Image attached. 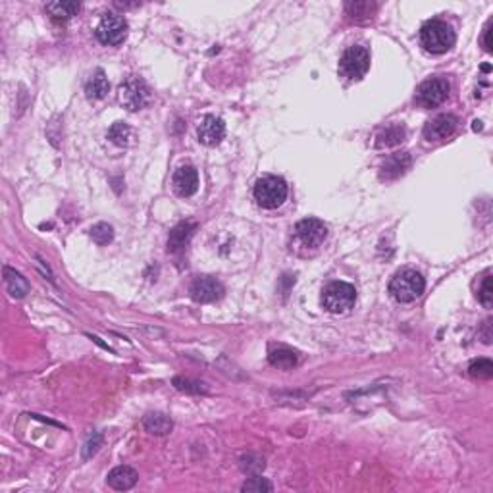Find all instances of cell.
<instances>
[{
	"label": "cell",
	"instance_id": "cell-1",
	"mask_svg": "<svg viewBox=\"0 0 493 493\" xmlns=\"http://www.w3.org/2000/svg\"><path fill=\"white\" fill-rule=\"evenodd\" d=\"M455 31L449 23L442 20L426 21L420 29V45L424 51L431 54H443V52L451 51L455 47Z\"/></svg>",
	"mask_w": 493,
	"mask_h": 493
},
{
	"label": "cell",
	"instance_id": "cell-2",
	"mask_svg": "<svg viewBox=\"0 0 493 493\" xmlns=\"http://www.w3.org/2000/svg\"><path fill=\"white\" fill-rule=\"evenodd\" d=\"M426 289V281L416 270H401L391 277L390 293L397 303H412L420 297Z\"/></svg>",
	"mask_w": 493,
	"mask_h": 493
},
{
	"label": "cell",
	"instance_id": "cell-3",
	"mask_svg": "<svg viewBox=\"0 0 493 493\" xmlns=\"http://www.w3.org/2000/svg\"><path fill=\"white\" fill-rule=\"evenodd\" d=\"M288 184L279 175H264L255 185V199L262 208L274 210L286 203L288 199Z\"/></svg>",
	"mask_w": 493,
	"mask_h": 493
},
{
	"label": "cell",
	"instance_id": "cell-4",
	"mask_svg": "<svg viewBox=\"0 0 493 493\" xmlns=\"http://www.w3.org/2000/svg\"><path fill=\"white\" fill-rule=\"evenodd\" d=\"M357 301V291L351 283L345 281H333L322 293V303L324 308L331 314H345L355 307Z\"/></svg>",
	"mask_w": 493,
	"mask_h": 493
},
{
	"label": "cell",
	"instance_id": "cell-5",
	"mask_svg": "<svg viewBox=\"0 0 493 493\" xmlns=\"http://www.w3.org/2000/svg\"><path fill=\"white\" fill-rule=\"evenodd\" d=\"M118 99L122 103L123 108H127L129 112H137L144 108L151 101V89L141 77H127L118 89Z\"/></svg>",
	"mask_w": 493,
	"mask_h": 493
},
{
	"label": "cell",
	"instance_id": "cell-6",
	"mask_svg": "<svg viewBox=\"0 0 493 493\" xmlns=\"http://www.w3.org/2000/svg\"><path fill=\"white\" fill-rule=\"evenodd\" d=\"M370 70V52L364 47H349L339 60V72L347 79H362Z\"/></svg>",
	"mask_w": 493,
	"mask_h": 493
},
{
	"label": "cell",
	"instance_id": "cell-7",
	"mask_svg": "<svg viewBox=\"0 0 493 493\" xmlns=\"http://www.w3.org/2000/svg\"><path fill=\"white\" fill-rule=\"evenodd\" d=\"M451 91V85L443 77H431L426 79L416 91V103L424 108H435L447 101Z\"/></svg>",
	"mask_w": 493,
	"mask_h": 493
},
{
	"label": "cell",
	"instance_id": "cell-8",
	"mask_svg": "<svg viewBox=\"0 0 493 493\" xmlns=\"http://www.w3.org/2000/svg\"><path fill=\"white\" fill-rule=\"evenodd\" d=\"M94 33H97V39L103 42V45L116 47V45L125 41V37H127V21H125L123 16L108 14V16H104L101 23L97 25Z\"/></svg>",
	"mask_w": 493,
	"mask_h": 493
},
{
	"label": "cell",
	"instance_id": "cell-9",
	"mask_svg": "<svg viewBox=\"0 0 493 493\" xmlns=\"http://www.w3.org/2000/svg\"><path fill=\"white\" fill-rule=\"evenodd\" d=\"M295 236L305 246L316 249L328 237V226L318 218H305L295 226Z\"/></svg>",
	"mask_w": 493,
	"mask_h": 493
},
{
	"label": "cell",
	"instance_id": "cell-10",
	"mask_svg": "<svg viewBox=\"0 0 493 493\" xmlns=\"http://www.w3.org/2000/svg\"><path fill=\"white\" fill-rule=\"evenodd\" d=\"M459 127V120L453 114H440L424 125V137L430 143H440L449 139Z\"/></svg>",
	"mask_w": 493,
	"mask_h": 493
},
{
	"label": "cell",
	"instance_id": "cell-11",
	"mask_svg": "<svg viewBox=\"0 0 493 493\" xmlns=\"http://www.w3.org/2000/svg\"><path fill=\"white\" fill-rule=\"evenodd\" d=\"M226 289L216 279V277L203 276L197 277L191 286V297L197 303H214L218 299L224 297Z\"/></svg>",
	"mask_w": 493,
	"mask_h": 493
},
{
	"label": "cell",
	"instance_id": "cell-12",
	"mask_svg": "<svg viewBox=\"0 0 493 493\" xmlns=\"http://www.w3.org/2000/svg\"><path fill=\"white\" fill-rule=\"evenodd\" d=\"M224 135H226V123L216 116H205L197 125V137L206 147H216L218 143H222Z\"/></svg>",
	"mask_w": 493,
	"mask_h": 493
},
{
	"label": "cell",
	"instance_id": "cell-13",
	"mask_svg": "<svg viewBox=\"0 0 493 493\" xmlns=\"http://www.w3.org/2000/svg\"><path fill=\"white\" fill-rule=\"evenodd\" d=\"M412 164V158L409 153H395L388 156L380 166V177L385 181H393L405 174Z\"/></svg>",
	"mask_w": 493,
	"mask_h": 493
},
{
	"label": "cell",
	"instance_id": "cell-14",
	"mask_svg": "<svg viewBox=\"0 0 493 493\" xmlns=\"http://www.w3.org/2000/svg\"><path fill=\"white\" fill-rule=\"evenodd\" d=\"M174 189L179 197L195 195L199 189V172L193 166H181L177 168L174 174Z\"/></svg>",
	"mask_w": 493,
	"mask_h": 493
},
{
	"label": "cell",
	"instance_id": "cell-15",
	"mask_svg": "<svg viewBox=\"0 0 493 493\" xmlns=\"http://www.w3.org/2000/svg\"><path fill=\"white\" fill-rule=\"evenodd\" d=\"M137 480H139V474L135 472V468L125 466V464L112 468L110 474H108V478H106L108 485H110L112 490H116V492H127V490H131L135 483H137Z\"/></svg>",
	"mask_w": 493,
	"mask_h": 493
},
{
	"label": "cell",
	"instance_id": "cell-16",
	"mask_svg": "<svg viewBox=\"0 0 493 493\" xmlns=\"http://www.w3.org/2000/svg\"><path fill=\"white\" fill-rule=\"evenodd\" d=\"M407 139V129L399 125V123H391L388 127H381L380 131L374 137V144L378 149H390V147H397Z\"/></svg>",
	"mask_w": 493,
	"mask_h": 493
},
{
	"label": "cell",
	"instance_id": "cell-17",
	"mask_svg": "<svg viewBox=\"0 0 493 493\" xmlns=\"http://www.w3.org/2000/svg\"><path fill=\"white\" fill-rule=\"evenodd\" d=\"M197 224H191V222H184V224H177V226L170 231V237H168V251L170 253H179L184 251L185 246L189 245L191 237L195 233Z\"/></svg>",
	"mask_w": 493,
	"mask_h": 493
},
{
	"label": "cell",
	"instance_id": "cell-18",
	"mask_svg": "<svg viewBox=\"0 0 493 493\" xmlns=\"http://www.w3.org/2000/svg\"><path fill=\"white\" fill-rule=\"evenodd\" d=\"M143 428L153 435H166L174 428V422L164 412H149L143 418Z\"/></svg>",
	"mask_w": 493,
	"mask_h": 493
},
{
	"label": "cell",
	"instance_id": "cell-19",
	"mask_svg": "<svg viewBox=\"0 0 493 493\" xmlns=\"http://www.w3.org/2000/svg\"><path fill=\"white\" fill-rule=\"evenodd\" d=\"M2 272H4V283H6V289H8V293H10L12 297L16 299L25 297V293L29 291L27 279L21 276L20 272H16V270L10 266H4Z\"/></svg>",
	"mask_w": 493,
	"mask_h": 493
},
{
	"label": "cell",
	"instance_id": "cell-20",
	"mask_svg": "<svg viewBox=\"0 0 493 493\" xmlns=\"http://www.w3.org/2000/svg\"><path fill=\"white\" fill-rule=\"evenodd\" d=\"M108 91H110V83H108L106 73L103 70H97L91 75V79L87 81V85H85L87 97L92 99V101H101V99H104L108 94Z\"/></svg>",
	"mask_w": 493,
	"mask_h": 493
},
{
	"label": "cell",
	"instance_id": "cell-21",
	"mask_svg": "<svg viewBox=\"0 0 493 493\" xmlns=\"http://www.w3.org/2000/svg\"><path fill=\"white\" fill-rule=\"evenodd\" d=\"M79 8H81L79 2H70V0H58V2L47 4V12L54 20H70L73 16H77Z\"/></svg>",
	"mask_w": 493,
	"mask_h": 493
},
{
	"label": "cell",
	"instance_id": "cell-22",
	"mask_svg": "<svg viewBox=\"0 0 493 493\" xmlns=\"http://www.w3.org/2000/svg\"><path fill=\"white\" fill-rule=\"evenodd\" d=\"M268 360H270L272 366H277V368L281 370H289L297 364V353L288 349V347H277V349L270 351Z\"/></svg>",
	"mask_w": 493,
	"mask_h": 493
},
{
	"label": "cell",
	"instance_id": "cell-23",
	"mask_svg": "<svg viewBox=\"0 0 493 493\" xmlns=\"http://www.w3.org/2000/svg\"><path fill=\"white\" fill-rule=\"evenodd\" d=\"M376 10H378V4H374V2H347L345 4L347 16L351 20L357 21L370 20L376 14Z\"/></svg>",
	"mask_w": 493,
	"mask_h": 493
},
{
	"label": "cell",
	"instance_id": "cell-24",
	"mask_svg": "<svg viewBox=\"0 0 493 493\" xmlns=\"http://www.w3.org/2000/svg\"><path fill=\"white\" fill-rule=\"evenodd\" d=\"M108 139L118 147H127L129 139H131V127L123 122L112 123L110 129H108Z\"/></svg>",
	"mask_w": 493,
	"mask_h": 493
},
{
	"label": "cell",
	"instance_id": "cell-25",
	"mask_svg": "<svg viewBox=\"0 0 493 493\" xmlns=\"http://www.w3.org/2000/svg\"><path fill=\"white\" fill-rule=\"evenodd\" d=\"M468 374L476 380H492L493 378V362L488 359L474 360L468 366Z\"/></svg>",
	"mask_w": 493,
	"mask_h": 493
},
{
	"label": "cell",
	"instance_id": "cell-26",
	"mask_svg": "<svg viewBox=\"0 0 493 493\" xmlns=\"http://www.w3.org/2000/svg\"><path fill=\"white\" fill-rule=\"evenodd\" d=\"M478 301L485 308H492L493 305V286H492V272H485L482 277V283L478 288Z\"/></svg>",
	"mask_w": 493,
	"mask_h": 493
},
{
	"label": "cell",
	"instance_id": "cell-27",
	"mask_svg": "<svg viewBox=\"0 0 493 493\" xmlns=\"http://www.w3.org/2000/svg\"><path fill=\"white\" fill-rule=\"evenodd\" d=\"M241 492L249 493H262V492H274V485L268 482L266 478H260V476H253L249 478L243 485H241Z\"/></svg>",
	"mask_w": 493,
	"mask_h": 493
},
{
	"label": "cell",
	"instance_id": "cell-28",
	"mask_svg": "<svg viewBox=\"0 0 493 493\" xmlns=\"http://www.w3.org/2000/svg\"><path fill=\"white\" fill-rule=\"evenodd\" d=\"M241 470L246 474H253V476H257L264 470V459H260L257 455H245V457H241Z\"/></svg>",
	"mask_w": 493,
	"mask_h": 493
},
{
	"label": "cell",
	"instance_id": "cell-29",
	"mask_svg": "<svg viewBox=\"0 0 493 493\" xmlns=\"http://www.w3.org/2000/svg\"><path fill=\"white\" fill-rule=\"evenodd\" d=\"M91 237L94 243L99 245H108L114 239V229L108 224H97L91 227Z\"/></svg>",
	"mask_w": 493,
	"mask_h": 493
},
{
	"label": "cell",
	"instance_id": "cell-30",
	"mask_svg": "<svg viewBox=\"0 0 493 493\" xmlns=\"http://www.w3.org/2000/svg\"><path fill=\"white\" fill-rule=\"evenodd\" d=\"M174 385L177 390L187 391V393H203V391H206L205 383L193 380H184V378H174Z\"/></svg>",
	"mask_w": 493,
	"mask_h": 493
},
{
	"label": "cell",
	"instance_id": "cell-31",
	"mask_svg": "<svg viewBox=\"0 0 493 493\" xmlns=\"http://www.w3.org/2000/svg\"><path fill=\"white\" fill-rule=\"evenodd\" d=\"M101 443H103V435H101V433H92L91 438L87 440V443H85V449H83V457H85V459L92 457L94 453L99 451Z\"/></svg>",
	"mask_w": 493,
	"mask_h": 493
},
{
	"label": "cell",
	"instance_id": "cell-32",
	"mask_svg": "<svg viewBox=\"0 0 493 493\" xmlns=\"http://www.w3.org/2000/svg\"><path fill=\"white\" fill-rule=\"evenodd\" d=\"M492 21L485 25V29H483V37H482V47L485 52H492L493 51V41H492Z\"/></svg>",
	"mask_w": 493,
	"mask_h": 493
},
{
	"label": "cell",
	"instance_id": "cell-33",
	"mask_svg": "<svg viewBox=\"0 0 493 493\" xmlns=\"http://www.w3.org/2000/svg\"><path fill=\"white\" fill-rule=\"evenodd\" d=\"M482 339L483 343H492V320H485L483 322V331H482Z\"/></svg>",
	"mask_w": 493,
	"mask_h": 493
},
{
	"label": "cell",
	"instance_id": "cell-34",
	"mask_svg": "<svg viewBox=\"0 0 493 493\" xmlns=\"http://www.w3.org/2000/svg\"><path fill=\"white\" fill-rule=\"evenodd\" d=\"M474 129L478 131V129H482V125H480V122H474Z\"/></svg>",
	"mask_w": 493,
	"mask_h": 493
}]
</instances>
